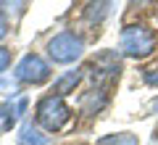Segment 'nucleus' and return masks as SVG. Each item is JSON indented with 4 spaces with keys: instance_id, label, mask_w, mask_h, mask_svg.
<instances>
[{
    "instance_id": "obj_13",
    "label": "nucleus",
    "mask_w": 158,
    "mask_h": 145,
    "mask_svg": "<svg viewBox=\"0 0 158 145\" xmlns=\"http://www.w3.org/2000/svg\"><path fill=\"white\" fill-rule=\"evenodd\" d=\"M8 66H11V48H6V45H0V74L6 71Z\"/></svg>"
},
{
    "instance_id": "obj_9",
    "label": "nucleus",
    "mask_w": 158,
    "mask_h": 145,
    "mask_svg": "<svg viewBox=\"0 0 158 145\" xmlns=\"http://www.w3.org/2000/svg\"><path fill=\"white\" fill-rule=\"evenodd\" d=\"M50 143V137H48L42 129H37L34 124H24L21 127V140H19V145H48Z\"/></svg>"
},
{
    "instance_id": "obj_3",
    "label": "nucleus",
    "mask_w": 158,
    "mask_h": 145,
    "mask_svg": "<svg viewBox=\"0 0 158 145\" xmlns=\"http://www.w3.org/2000/svg\"><path fill=\"white\" fill-rule=\"evenodd\" d=\"M82 53H85V42L74 32H58L48 42V58L53 63H63V66L74 63L77 58H82Z\"/></svg>"
},
{
    "instance_id": "obj_8",
    "label": "nucleus",
    "mask_w": 158,
    "mask_h": 145,
    "mask_svg": "<svg viewBox=\"0 0 158 145\" xmlns=\"http://www.w3.org/2000/svg\"><path fill=\"white\" fill-rule=\"evenodd\" d=\"M106 103H108V95L103 92V90H90V92L82 98V113H87V116L100 113L103 108H106Z\"/></svg>"
},
{
    "instance_id": "obj_10",
    "label": "nucleus",
    "mask_w": 158,
    "mask_h": 145,
    "mask_svg": "<svg viewBox=\"0 0 158 145\" xmlns=\"http://www.w3.org/2000/svg\"><path fill=\"white\" fill-rule=\"evenodd\" d=\"M111 13V0H92L87 6V19L90 21H103Z\"/></svg>"
},
{
    "instance_id": "obj_17",
    "label": "nucleus",
    "mask_w": 158,
    "mask_h": 145,
    "mask_svg": "<svg viewBox=\"0 0 158 145\" xmlns=\"http://www.w3.org/2000/svg\"><path fill=\"white\" fill-rule=\"evenodd\" d=\"M0 132H3V129H0Z\"/></svg>"
},
{
    "instance_id": "obj_15",
    "label": "nucleus",
    "mask_w": 158,
    "mask_h": 145,
    "mask_svg": "<svg viewBox=\"0 0 158 145\" xmlns=\"http://www.w3.org/2000/svg\"><path fill=\"white\" fill-rule=\"evenodd\" d=\"M145 82L153 84V87H158V74H156V71H148V74H145Z\"/></svg>"
},
{
    "instance_id": "obj_7",
    "label": "nucleus",
    "mask_w": 158,
    "mask_h": 145,
    "mask_svg": "<svg viewBox=\"0 0 158 145\" xmlns=\"http://www.w3.org/2000/svg\"><path fill=\"white\" fill-rule=\"evenodd\" d=\"M24 108H27V100H19L16 106H13V103H3V106H0V129H3V132L13 129L16 127V119L24 113Z\"/></svg>"
},
{
    "instance_id": "obj_4",
    "label": "nucleus",
    "mask_w": 158,
    "mask_h": 145,
    "mask_svg": "<svg viewBox=\"0 0 158 145\" xmlns=\"http://www.w3.org/2000/svg\"><path fill=\"white\" fill-rule=\"evenodd\" d=\"M50 63L45 61L42 56H37V53H27V56L19 61L16 66V79L21 84H45L48 79H50Z\"/></svg>"
},
{
    "instance_id": "obj_6",
    "label": "nucleus",
    "mask_w": 158,
    "mask_h": 145,
    "mask_svg": "<svg viewBox=\"0 0 158 145\" xmlns=\"http://www.w3.org/2000/svg\"><path fill=\"white\" fill-rule=\"evenodd\" d=\"M82 77H85V71H82V69H71V71H66L63 77H58L56 82H53V95L63 98V95L74 92V90L79 87V82H82Z\"/></svg>"
},
{
    "instance_id": "obj_14",
    "label": "nucleus",
    "mask_w": 158,
    "mask_h": 145,
    "mask_svg": "<svg viewBox=\"0 0 158 145\" xmlns=\"http://www.w3.org/2000/svg\"><path fill=\"white\" fill-rule=\"evenodd\" d=\"M6 34H8V19H6V13L0 11V40L6 37Z\"/></svg>"
},
{
    "instance_id": "obj_12",
    "label": "nucleus",
    "mask_w": 158,
    "mask_h": 145,
    "mask_svg": "<svg viewBox=\"0 0 158 145\" xmlns=\"http://www.w3.org/2000/svg\"><path fill=\"white\" fill-rule=\"evenodd\" d=\"M98 145H137V137L129 132H116V134H108L103 137Z\"/></svg>"
},
{
    "instance_id": "obj_11",
    "label": "nucleus",
    "mask_w": 158,
    "mask_h": 145,
    "mask_svg": "<svg viewBox=\"0 0 158 145\" xmlns=\"http://www.w3.org/2000/svg\"><path fill=\"white\" fill-rule=\"evenodd\" d=\"M0 11L6 13V19L11 16L13 21H16V19H21L24 11H27V0H0Z\"/></svg>"
},
{
    "instance_id": "obj_1",
    "label": "nucleus",
    "mask_w": 158,
    "mask_h": 145,
    "mask_svg": "<svg viewBox=\"0 0 158 145\" xmlns=\"http://www.w3.org/2000/svg\"><path fill=\"white\" fill-rule=\"evenodd\" d=\"M69 119H71V108L58 95L40 98L37 108H34V122H37V127L45 129V132H61L69 124Z\"/></svg>"
},
{
    "instance_id": "obj_2",
    "label": "nucleus",
    "mask_w": 158,
    "mask_h": 145,
    "mask_svg": "<svg viewBox=\"0 0 158 145\" xmlns=\"http://www.w3.org/2000/svg\"><path fill=\"white\" fill-rule=\"evenodd\" d=\"M118 48L121 53L132 58H148L153 50H156V37L148 27L142 24H129V27L121 29V37H118Z\"/></svg>"
},
{
    "instance_id": "obj_5",
    "label": "nucleus",
    "mask_w": 158,
    "mask_h": 145,
    "mask_svg": "<svg viewBox=\"0 0 158 145\" xmlns=\"http://www.w3.org/2000/svg\"><path fill=\"white\" fill-rule=\"evenodd\" d=\"M90 69H95V74H92V77H95L98 82H111V79L118 77V69H121V63H118V56H116V53L106 50V53H100V56L92 61Z\"/></svg>"
},
{
    "instance_id": "obj_16",
    "label": "nucleus",
    "mask_w": 158,
    "mask_h": 145,
    "mask_svg": "<svg viewBox=\"0 0 158 145\" xmlns=\"http://www.w3.org/2000/svg\"><path fill=\"white\" fill-rule=\"evenodd\" d=\"M135 3H148V0H135Z\"/></svg>"
}]
</instances>
